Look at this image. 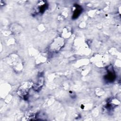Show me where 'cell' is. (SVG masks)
Returning a JSON list of instances; mask_svg holds the SVG:
<instances>
[{"instance_id": "obj_3", "label": "cell", "mask_w": 121, "mask_h": 121, "mask_svg": "<svg viewBox=\"0 0 121 121\" xmlns=\"http://www.w3.org/2000/svg\"><path fill=\"white\" fill-rule=\"evenodd\" d=\"M107 79L109 81H111V80H113L114 79V73H112V72L111 71H110L108 75H107Z\"/></svg>"}, {"instance_id": "obj_1", "label": "cell", "mask_w": 121, "mask_h": 121, "mask_svg": "<svg viewBox=\"0 0 121 121\" xmlns=\"http://www.w3.org/2000/svg\"><path fill=\"white\" fill-rule=\"evenodd\" d=\"M31 86V83H27L24 85H23L22 87H21L19 89H18V92L19 95H22L23 96H25L27 95L29 92L30 87Z\"/></svg>"}, {"instance_id": "obj_2", "label": "cell", "mask_w": 121, "mask_h": 121, "mask_svg": "<svg viewBox=\"0 0 121 121\" xmlns=\"http://www.w3.org/2000/svg\"><path fill=\"white\" fill-rule=\"evenodd\" d=\"M81 12V8L79 6L78 8H76V10L74 11L73 14V18H76L79 17Z\"/></svg>"}]
</instances>
